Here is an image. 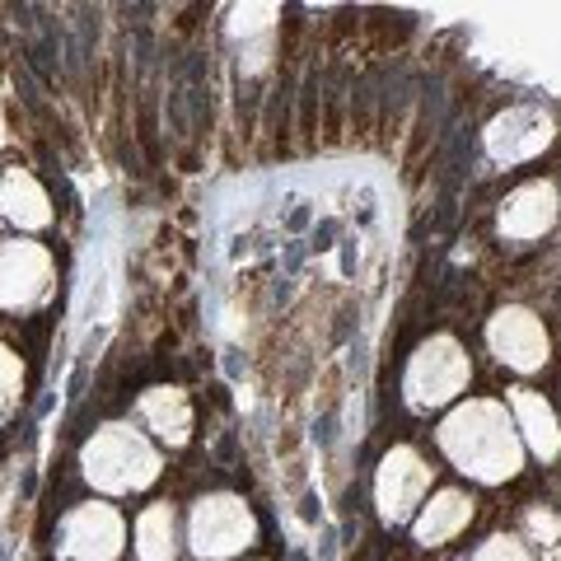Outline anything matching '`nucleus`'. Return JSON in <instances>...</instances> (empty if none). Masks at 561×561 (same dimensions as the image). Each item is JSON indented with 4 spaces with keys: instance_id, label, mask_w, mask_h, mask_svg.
Instances as JSON below:
<instances>
[{
    "instance_id": "obj_5",
    "label": "nucleus",
    "mask_w": 561,
    "mask_h": 561,
    "mask_svg": "<svg viewBox=\"0 0 561 561\" xmlns=\"http://www.w3.org/2000/svg\"><path fill=\"white\" fill-rule=\"evenodd\" d=\"M557 187L552 183H529V187H519L511 202H505L501 210V230L511 234V239H538V234H548L552 225H557Z\"/></svg>"
},
{
    "instance_id": "obj_4",
    "label": "nucleus",
    "mask_w": 561,
    "mask_h": 561,
    "mask_svg": "<svg viewBox=\"0 0 561 561\" xmlns=\"http://www.w3.org/2000/svg\"><path fill=\"white\" fill-rule=\"evenodd\" d=\"M463 379H468L463 351L440 337L431 351H421V360H416V370H412V398L421 402V408H431V402L454 398V389H459Z\"/></svg>"
},
{
    "instance_id": "obj_10",
    "label": "nucleus",
    "mask_w": 561,
    "mask_h": 561,
    "mask_svg": "<svg viewBox=\"0 0 561 561\" xmlns=\"http://www.w3.org/2000/svg\"><path fill=\"white\" fill-rule=\"evenodd\" d=\"M150 416H154V426H160V435H169V440H183L187 435V402L179 398V389H154Z\"/></svg>"
},
{
    "instance_id": "obj_11",
    "label": "nucleus",
    "mask_w": 561,
    "mask_h": 561,
    "mask_svg": "<svg viewBox=\"0 0 561 561\" xmlns=\"http://www.w3.org/2000/svg\"><path fill=\"white\" fill-rule=\"evenodd\" d=\"M140 557L146 561H173V524L169 511H150L140 524Z\"/></svg>"
},
{
    "instance_id": "obj_7",
    "label": "nucleus",
    "mask_w": 561,
    "mask_h": 561,
    "mask_svg": "<svg viewBox=\"0 0 561 561\" xmlns=\"http://www.w3.org/2000/svg\"><path fill=\"white\" fill-rule=\"evenodd\" d=\"M421 486H426V468L412 449H398L389 454V463L379 472V505H383V519H402L412 511V501L421 496Z\"/></svg>"
},
{
    "instance_id": "obj_1",
    "label": "nucleus",
    "mask_w": 561,
    "mask_h": 561,
    "mask_svg": "<svg viewBox=\"0 0 561 561\" xmlns=\"http://www.w3.org/2000/svg\"><path fill=\"white\" fill-rule=\"evenodd\" d=\"M445 449L454 454V463L463 472H478L486 482H505L519 472V440H515L505 412L491 408V402H472L468 412L449 421Z\"/></svg>"
},
{
    "instance_id": "obj_6",
    "label": "nucleus",
    "mask_w": 561,
    "mask_h": 561,
    "mask_svg": "<svg viewBox=\"0 0 561 561\" xmlns=\"http://www.w3.org/2000/svg\"><path fill=\"white\" fill-rule=\"evenodd\" d=\"M552 140V117L538 108H515L491 127V154L496 160H529Z\"/></svg>"
},
{
    "instance_id": "obj_12",
    "label": "nucleus",
    "mask_w": 561,
    "mask_h": 561,
    "mask_svg": "<svg viewBox=\"0 0 561 561\" xmlns=\"http://www.w3.org/2000/svg\"><path fill=\"white\" fill-rule=\"evenodd\" d=\"M478 561H529V552H524L515 538H491L486 548L478 552Z\"/></svg>"
},
{
    "instance_id": "obj_2",
    "label": "nucleus",
    "mask_w": 561,
    "mask_h": 561,
    "mask_svg": "<svg viewBox=\"0 0 561 561\" xmlns=\"http://www.w3.org/2000/svg\"><path fill=\"white\" fill-rule=\"evenodd\" d=\"M491 351H496L505 365L534 375V370L548 365L552 342H548V328H542V319H534L529 309H501L496 319H491Z\"/></svg>"
},
{
    "instance_id": "obj_3",
    "label": "nucleus",
    "mask_w": 561,
    "mask_h": 561,
    "mask_svg": "<svg viewBox=\"0 0 561 561\" xmlns=\"http://www.w3.org/2000/svg\"><path fill=\"white\" fill-rule=\"evenodd\" d=\"M192 538H197V552L202 557H225V552H234V548H249L253 519H249V511H243L239 501L216 496V501H202L197 505Z\"/></svg>"
},
{
    "instance_id": "obj_9",
    "label": "nucleus",
    "mask_w": 561,
    "mask_h": 561,
    "mask_svg": "<svg viewBox=\"0 0 561 561\" xmlns=\"http://www.w3.org/2000/svg\"><path fill=\"white\" fill-rule=\"evenodd\" d=\"M468 515H472V501L459 496V491H445V496L435 501L426 515H421L416 538H421V542H445L449 534H459V529H463Z\"/></svg>"
},
{
    "instance_id": "obj_8",
    "label": "nucleus",
    "mask_w": 561,
    "mask_h": 561,
    "mask_svg": "<svg viewBox=\"0 0 561 561\" xmlns=\"http://www.w3.org/2000/svg\"><path fill=\"white\" fill-rule=\"evenodd\" d=\"M511 398H515V412L524 421V435H529L534 454L538 459H557L561 454V421H557V412L534 389H515Z\"/></svg>"
}]
</instances>
